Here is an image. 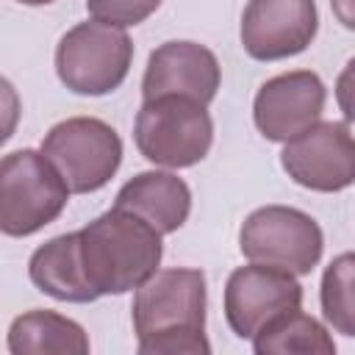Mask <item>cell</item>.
Returning a JSON list of instances; mask_svg holds the SVG:
<instances>
[{
  "instance_id": "6da1fadb",
  "label": "cell",
  "mask_w": 355,
  "mask_h": 355,
  "mask_svg": "<svg viewBox=\"0 0 355 355\" xmlns=\"http://www.w3.org/2000/svg\"><path fill=\"white\" fill-rule=\"evenodd\" d=\"M133 333L141 355H208L205 275L200 269H155L136 286Z\"/></svg>"
},
{
  "instance_id": "7a4b0ae2",
  "label": "cell",
  "mask_w": 355,
  "mask_h": 355,
  "mask_svg": "<svg viewBox=\"0 0 355 355\" xmlns=\"http://www.w3.org/2000/svg\"><path fill=\"white\" fill-rule=\"evenodd\" d=\"M78 255L92 294H125L161 263V233L130 211L111 208L78 230Z\"/></svg>"
},
{
  "instance_id": "3957f363",
  "label": "cell",
  "mask_w": 355,
  "mask_h": 355,
  "mask_svg": "<svg viewBox=\"0 0 355 355\" xmlns=\"http://www.w3.org/2000/svg\"><path fill=\"white\" fill-rule=\"evenodd\" d=\"M69 202V189L53 164L25 147L0 158V233L25 239L55 222Z\"/></svg>"
},
{
  "instance_id": "277c9868",
  "label": "cell",
  "mask_w": 355,
  "mask_h": 355,
  "mask_svg": "<svg viewBox=\"0 0 355 355\" xmlns=\"http://www.w3.org/2000/svg\"><path fill=\"white\" fill-rule=\"evenodd\" d=\"M133 141L150 164L186 169L208 155L214 144V119L208 105L189 97L144 100L133 122Z\"/></svg>"
},
{
  "instance_id": "5b68a950",
  "label": "cell",
  "mask_w": 355,
  "mask_h": 355,
  "mask_svg": "<svg viewBox=\"0 0 355 355\" xmlns=\"http://www.w3.org/2000/svg\"><path fill=\"white\" fill-rule=\"evenodd\" d=\"M133 64V42L125 28L97 19L69 28L55 47L58 80L86 97H103L122 86Z\"/></svg>"
},
{
  "instance_id": "8992f818",
  "label": "cell",
  "mask_w": 355,
  "mask_h": 355,
  "mask_svg": "<svg viewBox=\"0 0 355 355\" xmlns=\"http://www.w3.org/2000/svg\"><path fill=\"white\" fill-rule=\"evenodd\" d=\"M39 153L61 175L69 194H89L116 175L122 139L97 116H69L44 133Z\"/></svg>"
},
{
  "instance_id": "52a82bcc",
  "label": "cell",
  "mask_w": 355,
  "mask_h": 355,
  "mask_svg": "<svg viewBox=\"0 0 355 355\" xmlns=\"http://www.w3.org/2000/svg\"><path fill=\"white\" fill-rule=\"evenodd\" d=\"M241 255L252 263L286 269L291 275H311L324 250L319 222L291 205L255 208L239 230Z\"/></svg>"
},
{
  "instance_id": "ba28073f",
  "label": "cell",
  "mask_w": 355,
  "mask_h": 355,
  "mask_svg": "<svg viewBox=\"0 0 355 355\" xmlns=\"http://www.w3.org/2000/svg\"><path fill=\"white\" fill-rule=\"evenodd\" d=\"M280 166L311 191H344L355 180V139L349 122L319 119L294 139L283 141Z\"/></svg>"
},
{
  "instance_id": "9c48e42d",
  "label": "cell",
  "mask_w": 355,
  "mask_h": 355,
  "mask_svg": "<svg viewBox=\"0 0 355 355\" xmlns=\"http://www.w3.org/2000/svg\"><path fill=\"white\" fill-rule=\"evenodd\" d=\"M302 305V286L297 275L252 263L230 272L225 283V319L239 338H252L266 322Z\"/></svg>"
},
{
  "instance_id": "30bf717a",
  "label": "cell",
  "mask_w": 355,
  "mask_h": 355,
  "mask_svg": "<svg viewBox=\"0 0 355 355\" xmlns=\"http://www.w3.org/2000/svg\"><path fill=\"white\" fill-rule=\"evenodd\" d=\"M313 0H250L241 14V47L255 61L291 58L316 39Z\"/></svg>"
},
{
  "instance_id": "8fae6325",
  "label": "cell",
  "mask_w": 355,
  "mask_h": 355,
  "mask_svg": "<svg viewBox=\"0 0 355 355\" xmlns=\"http://www.w3.org/2000/svg\"><path fill=\"white\" fill-rule=\"evenodd\" d=\"M324 100L327 89L316 72L291 69L269 78L258 89L252 100V119L263 139L288 141L313 122H319Z\"/></svg>"
},
{
  "instance_id": "7c38bea8",
  "label": "cell",
  "mask_w": 355,
  "mask_h": 355,
  "mask_svg": "<svg viewBox=\"0 0 355 355\" xmlns=\"http://www.w3.org/2000/svg\"><path fill=\"white\" fill-rule=\"evenodd\" d=\"M222 83L216 55L197 42H164L147 58L141 97H189L208 105Z\"/></svg>"
},
{
  "instance_id": "4fadbf2b",
  "label": "cell",
  "mask_w": 355,
  "mask_h": 355,
  "mask_svg": "<svg viewBox=\"0 0 355 355\" xmlns=\"http://www.w3.org/2000/svg\"><path fill=\"white\" fill-rule=\"evenodd\" d=\"M114 208L130 211L155 227L161 236L183 227L191 211V189L183 178L164 169H150L133 175L114 200Z\"/></svg>"
},
{
  "instance_id": "5bb4252c",
  "label": "cell",
  "mask_w": 355,
  "mask_h": 355,
  "mask_svg": "<svg viewBox=\"0 0 355 355\" xmlns=\"http://www.w3.org/2000/svg\"><path fill=\"white\" fill-rule=\"evenodd\" d=\"M28 275H31V283L53 300H61V302L97 300L83 277V266L78 255V230L61 233L44 241L42 247H36L28 261Z\"/></svg>"
},
{
  "instance_id": "9a60e30c",
  "label": "cell",
  "mask_w": 355,
  "mask_h": 355,
  "mask_svg": "<svg viewBox=\"0 0 355 355\" xmlns=\"http://www.w3.org/2000/svg\"><path fill=\"white\" fill-rule=\"evenodd\" d=\"M8 352L11 355H86L89 336L86 330L55 311H28L19 313L8 327Z\"/></svg>"
},
{
  "instance_id": "2e32d148",
  "label": "cell",
  "mask_w": 355,
  "mask_h": 355,
  "mask_svg": "<svg viewBox=\"0 0 355 355\" xmlns=\"http://www.w3.org/2000/svg\"><path fill=\"white\" fill-rule=\"evenodd\" d=\"M252 349L255 355H333L336 352V341L327 333V327L302 313V308L297 311H286L280 316H275L272 322H266L255 336H252Z\"/></svg>"
},
{
  "instance_id": "e0dca14e",
  "label": "cell",
  "mask_w": 355,
  "mask_h": 355,
  "mask_svg": "<svg viewBox=\"0 0 355 355\" xmlns=\"http://www.w3.org/2000/svg\"><path fill=\"white\" fill-rule=\"evenodd\" d=\"M355 258L352 252H341L330 261L322 277V311L324 319L341 336H355V283H352Z\"/></svg>"
},
{
  "instance_id": "ac0fdd59",
  "label": "cell",
  "mask_w": 355,
  "mask_h": 355,
  "mask_svg": "<svg viewBox=\"0 0 355 355\" xmlns=\"http://www.w3.org/2000/svg\"><path fill=\"white\" fill-rule=\"evenodd\" d=\"M158 6H161V0H86L92 19L114 25V28L139 25L150 14H155Z\"/></svg>"
},
{
  "instance_id": "d6986e66",
  "label": "cell",
  "mask_w": 355,
  "mask_h": 355,
  "mask_svg": "<svg viewBox=\"0 0 355 355\" xmlns=\"http://www.w3.org/2000/svg\"><path fill=\"white\" fill-rule=\"evenodd\" d=\"M22 116V100L19 92L14 89V83L8 78L0 75V147L14 136L17 125Z\"/></svg>"
},
{
  "instance_id": "ffe728a7",
  "label": "cell",
  "mask_w": 355,
  "mask_h": 355,
  "mask_svg": "<svg viewBox=\"0 0 355 355\" xmlns=\"http://www.w3.org/2000/svg\"><path fill=\"white\" fill-rule=\"evenodd\" d=\"M17 3H22V6H47L53 0H17Z\"/></svg>"
}]
</instances>
